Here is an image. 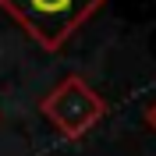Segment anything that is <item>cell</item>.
<instances>
[{
	"mask_svg": "<svg viewBox=\"0 0 156 156\" xmlns=\"http://www.w3.org/2000/svg\"><path fill=\"white\" fill-rule=\"evenodd\" d=\"M110 0H0V11L18 21L21 32L46 53L68 46V39Z\"/></svg>",
	"mask_w": 156,
	"mask_h": 156,
	"instance_id": "1",
	"label": "cell"
},
{
	"mask_svg": "<svg viewBox=\"0 0 156 156\" xmlns=\"http://www.w3.org/2000/svg\"><path fill=\"white\" fill-rule=\"evenodd\" d=\"M39 114L64 138H82L107 117V99L82 75H68L39 99Z\"/></svg>",
	"mask_w": 156,
	"mask_h": 156,
	"instance_id": "2",
	"label": "cell"
},
{
	"mask_svg": "<svg viewBox=\"0 0 156 156\" xmlns=\"http://www.w3.org/2000/svg\"><path fill=\"white\" fill-rule=\"evenodd\" d=\"M146 124H149V131H156V99L146 107Z\"/></svg>",
	"mask_w": 156,
	"mask_h": 156,
	"instance_id": "3",
	"label": "cell"
}]
</instances>
